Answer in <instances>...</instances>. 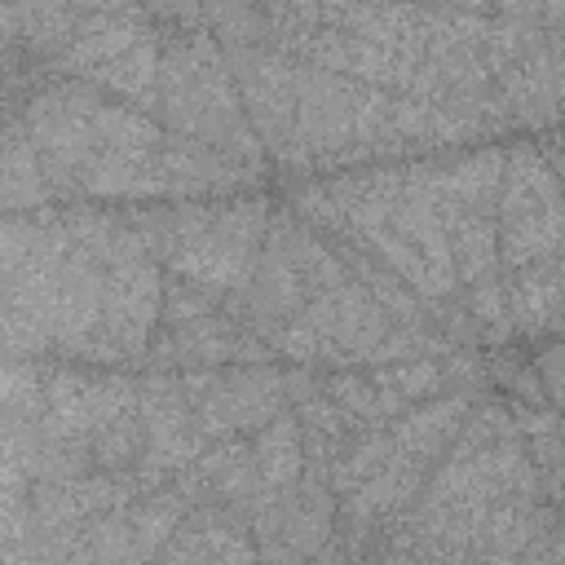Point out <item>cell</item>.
Returning <instances> with one entry per match:
<instances>
[{"label":"cell","instance_id":"1","mask_svg":"<svg viewBox=\"0 0 565 565\" xmlns=\"http://www.w3.org/2000/svg\"><path fill=\"white\" fill-rule=\"evenodd\" d=\"M159 115L168 132L203 141L221 159L238 168H260V141L243 115L230 62L207 31H181L159 44V79H154Z\"/></svg>","mask_w":565,"mask_h":565},{"label":"cell","instance_id":"2","mask_svg":"<svg viewBox=\"0 0 565 565\" xmlns=\"http://www.w3.org/2000/svg\"><path fill=\"white\" fill-rule=\"evenodd\" d=\"M494 247L508 269L539 265L561 247V190L556 168L534 146L503 154V185L494 203Z\"/></svg>","mask_w":565,"mask_h":565},{"label":"cell","instance_id":"3","mask_svg":"<svg viewBox=\"0 0 565 565\" xmlns=\"http://www.w3.org/2000/svg\"><path fill=\"white\" fill-rule=\"evenodd\" d=\"M221 53L230 62L238 102L247 106L243 115L252 119L260 150H269L282 163H309L296 141V62L282 49L252 40H230V49Z\"/></svg>","mask_w":565,"mask_h":565},{"label":"cell","instance_id":"4","mask_svg":"<svg viewBox=\"0 0 565 565\" xmlns=\"http://www.w3.org/2000/svg\"><path fill=\"white\" fill-rule=\"evenodd\" d=\"M159 305H163V282L150 256H128L115 260L102 274V313H97V331L79 344L84 358L97 362H128L141 358L150 344V331L159 322Z\"/></svg>","mask_w":565,"mask_h":565},{"label":"cell","instance_id":"5","mask_svg":"<svg viewBox=\"0 0 565 565\" xmlns=\"http://www.w3.org/2000/svg\"><path fill=\"white\" fill-rule=\"evenodd\" d=\"M102 97L97 88L84 84H53L31 97L26 106V132L40 154L49 190H71L79 185V172L93 159V115Z\"/></svg>","mask_w":565,"mask_h":565},{"label":"cell","instance_id":"6","mask_svg":"<svg viewBox=\"0 0 565 565\" xmlns=\"http://www.w3.org/2000/svg\"><path fill=\"white\" fill-rule=\"evenodd\" d=\"M296 318L318 340V362H358L393 331V318L380 309V300L362 282L313 291Z\"/></svg>","mask_w":565,"mask_h":565},{"label":"cell","instance_id":"7","mask_svg":"<svg viewBox=\"0 0 565 565\" xmlns=\"http://www.w3.org/2000/svg\"><path fill=\"white\" fill-rule=\"evenodd\" d=\"M159 177H163V194H207V190H230L247 177V168L221 159L216 150H207L203 141L163 132L159 150H154Z\"/></svg>","mask_w":565,"mask_h":565},{"label":"cell","instance_id":"8","mask_svg":"<svg viewBox=\"0 0 565 565\" xmlns=\"http://www.w3.org/2000/svg\"><path fill=\"white\" fill-rule=\"evenodd\" d=\"M141 18L128 9H84L71 44L62 49V62L79 75H93L97 66H106L115 53H124L137 35H141Z\"/></svg>","mask_w":565,"mask_h":565},{"label":"cell","instance_id":"9","mask_svg":"<svg viewBox=\"0 0 565 565\" xmlns=\"http://www.w3.org/2000/svg\"><path fill=\"white\" fill-rule=\"evenodd\" d=\"M53 190L44 181L40 154L26 124H0V212H22L44 203Z\"/></svg>","mask_w":565,"mask_h":565},{"label":"cell","instance_id":"10","mask_svg":"<svg viewBox=\"0 0 565 565\" xmlns=\"http://www.w3.org/2000/svg\"><path fill=\"white\" fill-rule=\"evenodd\" d=\"M463 415H468V402L463 397H433L424 402L419 411H406L393 428H388V441L397 455L406 459H433L459 428H463Z\"/></svg>","mask_w":565,"mask_h":565},{"label":"cell","instance_id":"11","mask_svg":"<svg viewBox=\"0 0 565 565\" xmlns=\"http://www.w3.org/2000/svg\"><path fill=\"white\" fill-rule=\"evenodd\" d=\"M433 181H437L441 199H450V203H459L468 212L494 216L499 185H503V150H472L459 163L433 172Z\"/></svg>","mask_w":565,"mask_h":565},{"label":"cell","instance_id":"12","mask_svg":"<svg viewBox=\"0 0 565 565\" xmlns=\"http://www.w3.org/2000/svg\"><path fill=\"white\" fill-rule=\"evenodd\" d=\"M503 300H508V322L512 327H525V331L556 327V313H561V269H556V256H547L539 265H525L503 287Z\"/></svg>","mask_w":565,"mask_h":565},{"label":"cell","instance_id":"13","mask_svg":"<svg viewBox=\"0 0 565 565\" xmlns=\"http://www.w3.org/2000/svg\"><path fill=\"white\" fill-rule=\"evenodd\" d=\"M419 481H424V463H419V459H406V455H397V450H393V459H388L375 477H366L358 490H349L344 512H349L358 525L380 521V516L397 512V508L415 494V486H419Z\"/></svg>","mask_w":565,"mask_h":565},{"label":"cell","instance_id":"14","mask_svg":"<svg viewBox=\"0 0 565 565\" xmlns=\"http://www.w3.org/2000/svg\"><path fill=\"white\" fill-rule=\"evenodd\" d=\"M168 353H172L177 362H185L190 371H212V366L225 362V358H243V335L234 331L230 318L207 313V318H194V322L172 327Z\"/></svg>","mask_w":565,"mask_h":565},{"label":"cell","instance_id":"15","mask_svg":"<svg viewBox=\"0 0 565 565\" xmlns=\"http://www.w3.org/2000/svg\"><path fill=\"white\" fill-rule=\"evenodd\" d=\"M252 463L265 490H287L305 468V433L291 415H274L252 446Z\"/></svg>","mask_w":565,"mask_h":565},{"label":"cell","instance_id":"16","mask_svg":"<svg viewBox=\"0 0 565 565\" xmlns=\"http://www.w3.org/2000/svg\"><path fill=\"white\" fill-rule=\"evenodd\" d=\"M88 79L119 93V97H132V102L154 97V79H159V40H154V31H141L124 53H115Z\"/></svg>","mask_w":565,"mask_h":565},{"label":"cell","instance_id":"17","mask_svg":"<svg viewBox=\"0 0 565 565\" xmlns=\"http://www.w3.org/2000/svg\"><path fill=\"white\" fill-rule=\"evenodd\" d=\"M181 516H185V494L181 490H159L150 499H141L124 521L141 547V556H154L177 530H181Z\"/></svg>","mask_w":565,"mask_h":565},{"label":"cell","instance_id":"18","mask_svg":"<svg viewBox=\"0 0 565 565\" xmlns=\"http://www.w3.org/2000/svg\"><path fill=\"white\" fill-rule=\"evenodd\" d=\"M349 419H362V424H375V419H388V415H397L402 411V402L388 393V388H380V384H371L366 375H358V371H340L335 380H331V393H327Z\"/></svg>","mask_w":565,"mask_h":565},{"label":"cell","instance_id":"19","mask_svg":"<svg viewBox=\"0 0 565 565\" xmlns=\"http://www.w3.org/2000/svg\"><path fill=\"white\" fill-rule=\"evenodd\" d=\"M393 459V441H388V428H375L366 437H358V446H349L344 455L331 459V490L349 494L358 490L366 477H375L384 463Z\"/></svg>","mask_w":565,"mask_h":565},{"label":"cell","instance_id":"20","mask_svg":"<svg viewBox=\"0 0 565 565\" xmlns=\"http://www.w3.org/2000/svg\"><path fill=\"white\" fill-rule=\"evenodd\" d=\"M366 380L380 384V388H388L397 402H411V397H433L446 384V366L433 362V358H406V362L375 366Z\"/></svg>","mask_w":565,"mask_h":565},{"label":"cell","instance_id":"21","mask_svg":"<svg viewBox=\"0 0 565 565\" xmlns=\"http://www.w3.org/2000/svg\"><path fill=\"white\" fill-rule=\"evenodd\" d=\"M88 441H93V459H97L106 472H119V468H128L132 459H141V450H146V428H141L137 406H132L128 415L102 424Z\"/></svg>","mask_w":565,"mask_h":565},{"label":"cell","instance_id":"22","mask_svg":"<svg viewBox=\"0 0 565 565\" xmlns=\"http://www.w3.org/2000/svg\"><path fill=\"white\" fill-rule=\"evenodd\" d=\"M296 424H300V433H309V441H313L318 450H335V446L349 437V424H353V419H349L331 397H318V393H313V397L300 402V419H296Z\"/></svg>","mask_w":565,"mask_h":565},{"label":"cell","instance_id":"23","mask_svg":"<svg viewBox=\"0 0 565 565\" xmlns=\"http://www.w3.org/2000/svg\"><path fill=\"white\" fill-rule=\"evenodd\" d=\"M31 530V499L22 486V468L0 463V543H22Z\"/></svg>","mask_w":565,"mask_h":565},{"label":"cell","instance_id":"24","mask_svg":"<svg viewBox=\"0 0 565 565\" xmlns=\"http://www.w3.org/2000/svg\"><path fill=\"white\" fill-rule=\"evenodd\" d=\"M0 406L13 415H35L44 406V375L22 362H0Z\"/></svg>","mask_w":565,"mask_h":565},{"label":"cell","instance_id":"25","mask_svg":"<svg viewBox=\"0 0 565 565\" xmlns=\"http://www.w3.org/2000/svg\"><path fill=\"white\" fill-rule=\"evenodd\" d=\"M212 300H216V291H207V287H194V282H163V305H159V313H168V322L181 327V322L207 318V313H212Z\"/></svg>","mask_w":565,"mask_h":565},{"label":"cell","instance_id":"26","mask_svg":"<svg viewBox=\"0 0 565 565\" xmlns=\"http://www.w3.org/2000/svg\"><path fill=\"white\" fill-rule=\"evenodd\" d=\"M472 318H481L490 327V335H508L512 322H508V300H503V282L486 278V282H472Z\"/></svg>","mask_w":565,"mask_h":565},{"label":"cell","instance_id":"27","mask_svg":"<svg viewBox=\"0 0 565 565\" xmlns=\"http://www.w3.org/2000/svg\"><path fill=\"white\" fill-rule=\"evenodd\" d=\"M0 565H53V556H49L44 547L35 552L31 543H13V552H4V556H0Z\"/></svg>","mask_w":565,"mask_h":565},{"label":"cell","instance_id":"28","mask_svg":"<svg viewBox=\"0 0 565 565\" xmlns=\"http://www.w3.org/2000/svg\"><path fill=\"white\" fill-rule=\"evenodd\" d=\"M556 362H561V349H547V353H543V375H547V393H552V397L561 393V371H556Z\"/></svg>","mask_w":565,"mask_h":565}]
</instances>
